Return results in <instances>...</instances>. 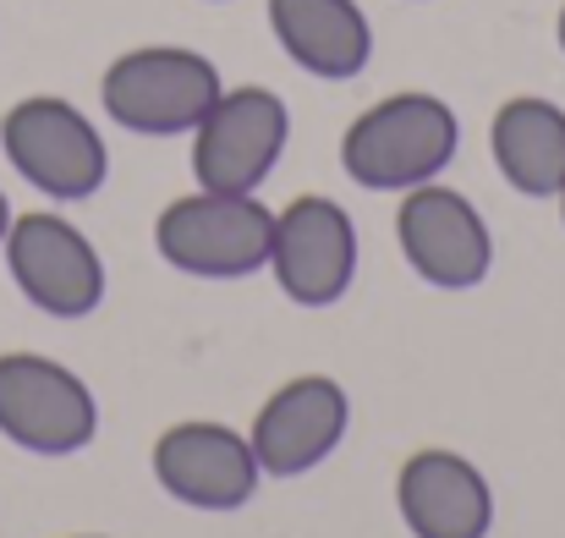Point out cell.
<instances>
[{
  "label": "cell",
  "instance_id": "cell-6",
  "mask_svg": "<svg viewBox=\"0 0 565 538\" xmlns=\"http://www.w3.org/2000/svg\"><path fill=\"white\" fill-rule=\"evenodd\" d=\"M192 138V181L209 192H258L291 144V105L264 83L220 88Z\"/></svg>",
  "mask_w": 565,
  "mask_h": 538
},
{
  "label": "cell",
  "instance_id": "cell-9",
  "mask_svg": "<svg viewBox=\"0 0 565 538\" xmlns=\"http://www.w3.org/2000/svg\"><path fill=\"white\" fill-rule=\"evenodd\" d=\"M358 225L352 214L324 192H297L286 209H275L269 231V275L286 303L297 308H335L358 281Z\"/></svg>",
  "mask_w": 565,
  "mask_h": 538
},
{
  "label": "cell",
  "instance_id": "cell-17",
  "mask_svg": "<svg viewBox=\"0 0 565 538\" xmlns=\"http://www.w3.org/2000/svg\"><path fill=\"white\" fill-rule=\"evenodd\" d=\"M555 203H561V225H565V187H561V192H555Z\"/></svg>",
  "mask_w": 565,
  "mask_h": 538
},
{
  "label": "cell",
  "instance_id": "cell-3",
  "mask_svg": "<svg viewBox=\"0 0 565 538\" xmlns=\"http://www.w3.org/2000/svg\"><path fill=\"white\" fill-rule=\"evenodd\" d=\"M275 209L258 192L192 187L154 220V253L192 281H247L269 264Z\"/></svg>",
  "mask_w": 565,
  "mask_h": 538
},
{
  "label": "cell",
  "instance_id": "cell-8",
  "mask_svg": "<svg viewBox=\"0 0 565 538\" xmlns=\"http://www.w3.org/2000/svg\"><path fill=\"white\" fill-rule=\"evenodd\" d=\"M395 247L406 270L434 292H472L494 270V231L478 214V203L450 181H423L401 192Z\"/></svg>",
  "mask_w": 565,
  "mask_h": 538
},
{
  "label": "cell",
  "instance_id": "cell-18",
  "mask_svg": "<svg viewBox=\"0 0 565 538\" xmlns=\"http://www.w3.org/2000/svg\"><path fill=\"white\" fill-rule=\"evenodd\" d=\"M72 538H110V534H72Z\"/></svg>",
  "mask_w": 565,
  "mask_h": 538
},
{
  "label": "cell",
  "instance_id": "cell-7",
  "mask_svg": "<svg viewBox=\"0 0 565 538\" xmlns=\"http://www.w3.org/2000/svg\"><path fill=\"white\" fill-rule=\"evenodd\" d=\"M99 434L88 379L44 352H0V440L28 456H77Z\"/></svg>",
  "mask_w": 565,
  "mask_h": 538
},
{
  "label": "cell",
  "instance_id": "cell-14",
  "mask_svg": "<svg viewBox=\"0 0 565 538\" xmlns=\"http://www.w3.org/2000/svg\"><path fill=\"white\" fill-rule=\"evenodd\" d=\"M494 171L522 198H555L565 187V105L544 94H516L489 122Z\"/></svg>",
  "mask_w": 565,
  "mask_h": 538
},
{
  "label": "cell",
  "instance_id": "cell-11",
  "mask_svg": "<svg viewBox=\"0 0 565 538\" xmlns=\"http://www.w3.org/2000/svg\"><path fill=\"white\" fill-rule=\"evenodd\" d=\"M352 429V395L330 373H297L264 395L253 412L247 445L264 467V478H302L324 467Z\"/></svg>",
  "mask_w": 565,
  "mask_h": 538
},
{
  "label": "cell",
  "instance_id": "cell-12",
  "mask_svg": "<svg viewBox=\"0 0 565 538\" xmlns=\"http://www.w3.org/2000/svg\"><path fill=\"white\" fill-rule=\"evenodd\" d=\"M395 511L412 538H489L494 489L472 456L450 445H423L395 473Z\"/></svg>",
  "mask_w": 565,
  "mask_h": 538
},
{
  "label": "cell",
  "instance_id": "cell-1",
  "mask_svg": "<svg viewBox=\"0 0 565 538\" xmlns=\"http://www.w3.org/2000/svg\"><path fill=\"white\" fill-rule=\"evenodd\" d=\"M456 149L461 116L428 88H401L352 116L341 133V171L363 192H412L445 177Z\"/></svg>",
  "mask_w": 565,
  "mask_h": 538
},
{
  "label": "cell",
  "instance_id": "cell-16",
  "mask_svg": "<svg viewBox=\"0 0 565 538\" xmlns=\"http://www.w3.org/2000/svg\"><path fill=\"white\" fill-rule=\"evenodd\" d=\"M555 44H561V55H565V6H561V17H555Z\"/></svg>",
  "mask_w": 565,
  "mask_h": 538
},
{
  "label": "cell",
  "instance_id": "cell-15",
  "mask_svg": "<svg viewBox=\"0 0 565 538\" xmlns=\"http://www.w3.org/2000/svg\"><path fill=\"white\" fill-rule=\"evenodd\" d=\"M6 231H11V198L0 192V242H6Z\"/></svg>",
  "mask_w": 565,
  "mask_h": 538
},
{
  "label": "cell",
  "instance_id": "cell-10",
  "mask_svg": "<svg viewBox=\"0 0 565 538\" xmlns=\"http://www.w3.org/2000/svg\"><path fill=\"white\" fill-rule=\"evenodd\" d=\"M149 473L154 484L188 506V511H209V517H225V511H242L253 495H258V456L247 445V429H231V423H171L154 451H149Z\"/></svg>",
  "mask_w": 565,
  "mask_h": 538
},
{
  "label": "cell",
  "instance_id": "cell-13",
  "mask_svg": "<svg viewBox=\"0 0 565 538\" xmlns=\"http://www.w3.org/2000/svg\"><path fill=\"white\" fill-rule=\"evenodd\" d=\"M280 55L324 83H352L374 61V22L358 0H264Z\"/></svg>",
  "mask_w": 565,
  "mask_h": 538
},
{
  "label": "cell",
  "instance_id": "cell-2",
  "mask_svg": "<svg viewBox=\"0 0 565 538\" xmlns=\"http://www.w3.org/2000/svg\"><path fill=\"white\" fill-rule=\"evenodd\" d=\"M220 88H225V77H220V66L203 50H188V44H138V50H121L105 66L99 105H105V116L121 133L182 138V133H192L209 116Z\"/></svg>",
  "mask_w": 565,
  "mask_h": 538
},
{
  "label": "cell",
  "instance_id": "cell-4",
  "mask_svg": "<svg viewBox=\"0 0 565 538\" xmlns=\"http://www.w3.org/2000/svg\"><path fill=\"white\" fill-rule=\"evenodd\" d=\"M0 155L50 203H83L110 181V144L61 94H28L0 116Z\"/></svg>",
  "mask_w": 565,
  "mask_h": 538
},
{
  "label": "cell",
  "instance_id": "cell-5",
  "mask_svg": "<svg viewBox=\"0 0 565 538\" xmlns=\"http://www.w3.org/2000/svg\"><path fill=\"white\" fill-rule=\"evenodd\" d=\"M0 259H6L11 286L50 319H88L105 303L110 275H105V259H99L94 236L77 220L55 214V209L11 214Z\"/></svg>",
  "mask_w": 565,
  "mask_h": 538
}]
</instances>
